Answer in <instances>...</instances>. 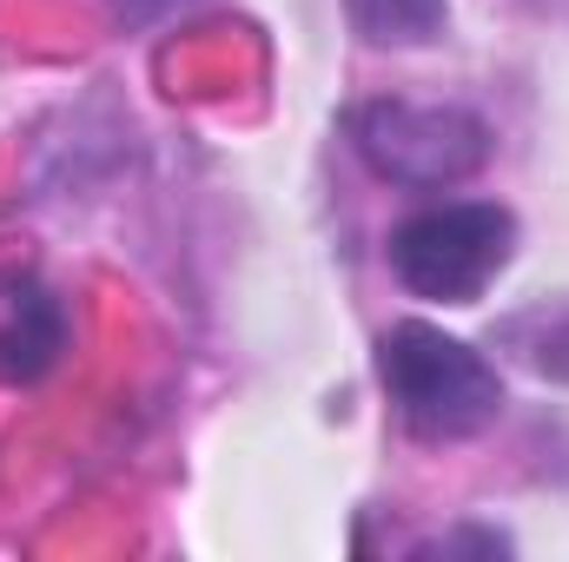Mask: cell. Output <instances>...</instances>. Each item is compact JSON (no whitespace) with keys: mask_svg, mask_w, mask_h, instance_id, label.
I'll list each match as a JSON object with an SVG mask.
<instances>
[{"mask_svg":"<svg viewBox=\"0 0 569 562\" xmlns=\"http://www.w3.org/2000/svg\"><path fill=\"white\" fill-rule=\"evenodd\" d=\"M67 318L40 284H0V384H33L60 358Z\"/></svg>","mask_w":569,"mask_h":562,"instance_id":"4","label":"cell"},{"mask_svg":"<svg viewBox=\"0 0 569 562\" xmlns=\"http://www.w3.org/2000/svg\"><path fill=\"white\" fill-rule=\"evenodd\" d=\"M358 152L385 179L443 185L483 159V127L470 113H437V107H365L358 113Z\"/></svg>","mask_w":569,"mask_h":562,"instance_id":"3","label":"cell"},{"mask_svg":"<svg viewBox=\"0 0 569 562\" xmlns=\"http://www.w3.org/2000/svg\"><path fill=\"white\" fill-rule=\"evenodd\" d=\"M517 219L503 205H430L391 232V265L418 298L477 304L483 284L510 265Z\"/></svg>","mask_w":569,"mask_h":562,"instance_id":"2","label":"cell"},{"mask_svg":"<svg viewBox=\"0 0 569 562\" xmlns=\"http://www.w3.org/2000/svg\"><path fill=\"white\" fill-rule=\"evenodd\" d=\"M378 364H385V391H391L398 418L430 443H463V436L490 430L503 411L497 371L463 338H450L437 324H391Z\"/></svg>","mask_w":569,"mask_h":562,"instance_id":"1","label":"cell"},{"mask_svg":"<svg viewBox=\"0 0 569 562\" xmlns=\"http://www.w3.org/2000/svg\"><path fill=\"white\" fill-rule=\"evenodd\" d=\"M351 20L365 40H398V47H418L443 33V0H351Z\"/></svg>","mask_w":569,"mask_h":562,"instance_id":"5","label":"cell"}]
</instances>
